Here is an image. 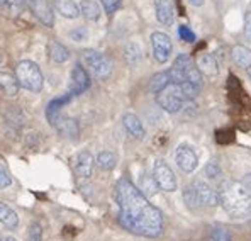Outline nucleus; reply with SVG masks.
<instances>
[{"label":"nucleus","instance_id":"nucleus-1","mask_svg":"<svg viewBox=\"0 0 251 241\" xmlns=\"http://www.w3.org/2000/svg\"><path fill=\"white\" fill-rule=\"evenodd\" d=\"M116 201L119 206V222L127 231L145 238H156L163 231V216L158 207L127 179L116 185Z\"/></svg>","mask_w":251,"mask_h":241},{"label":"nucleus","instance_id":"nucleus-2","mask_svg":"<svg viewBox=\"0 0 251 241\" xmlns=\"http://www.w3.org/2000/svg\"><path fill=\"white\" fill-rule=\"evenodd\" d=\"M223 209L232 217H246L251 214V192L243 182H224L217 190Z\"/></svg>","mask_w":251,"mask_h":241},{"label":"nucleus","instance_id":"nucleus-3","mask_svg":"<svg viewBox=\"0 0 251 241\" xmlns=\"http://www.w3.org/2000/svg\"><path fill=\"white\" fill-rule=\"evenodd\" d=\"M16 79L19 85L25 90L41 92L44 87V77L41 68L31 60H22L16 66Z\"/></svg>","mask_w":251,"mask_h":241},{"label":"nucleus","instance_id":"nucleus-4","mask_svg":"<svg viewBox=\"0 0 251 241\" xmlns=\"http://www.w3.org/2000/svg\"><path fill=\"white\" fill-rule=\"evenodd\" d=\"M85 65L90 68V72L99 80H107L112 73V61L105 56L104 53L95 50H85L82 54Z\"/></svg>","mask_w":251,"mask_h":241},{"label":"nucleus","instance_id":"nucleus-5","mask_svg":"<svg viewBox=\"0 0 251 241\" xmlns=\"http://www.w3.org/2000/svg\"><path fill=\"white\" fill-rule=\"evenodd\" d=\"M156 102L163 110H167L170 114H176L183 107L185 99H183V94L180 90V85L170 83L160 94H156Z\"/></svg>","mask_w":251,"mask_h":241},{"label":"nucleus","instance_id":"nucleus-6","mask_svg":"<svg viewBox=\"0 0 251 241\" xmlns=\"http://www.w3.org/2000/svg\"><path fill=\"white\" fill-rule=\"evenodd\" d=\"M153 177L156 180L160 190L165 192H175L178 188V182L173 173V170L170 168V165L165 160H156L153 166Z\"/></svg>","mask_w":251,"mask_h":241},{"label":"nucleus","instance_id":"nucleus-7","mask_svg":"<svg viewBox=\"0 0 251 241\" xmlns=\"http://www.w3.org/2000/svg\"><path fill=\"white\" fill-rule=\"evenodd\" d=\"M151 46H153V56L158 63H167L173 51V44L168 34L161 31H154L151 34Z\"/></svg>","mask_w":251,"mask_h":241},{"label":"nucleus","instance_id":"nucleus-8","mask_svg":"<svg viewBox=\"0 0 251 241\" xmlns=\"http://www.w3.org/2000/svg\"><path fill=\"white\" fill-rule=\"evenodd\" d=\"M25 9H29L34 17L46 27H53L54 24V12L53 7L46 2V0H24Z\"/></svg>","mask_w":251,"mask_h":241},{"label":"nucleus","instance_id":"nucleus-9","mask_svg":"<svg viewBox=\"0 0 251 241\" xmlns=\"http://www.w3.org/2000/svg\"><path fill=\"white\" fill-rule=\"evenodd\" d=\"M175 161L182 172L192 173L195 172V168L199 165V157L190 144H180L175 151Z\"/></svg>","mask_w":251,"mask_h":241},{"label":"nucleus","instance_id":"nucleus-10","mask_svg":"<svg viewBox=\"0 0 251 241\" xmlns=\"http://www.w3.org/2000/svg\"><path fill=\"white\" fill-rule=\"evenodd\" d=\"M50 124L60 133L61 136L65 138H70V139H78V134H80V126L73 117H66V116H54L53 119L50 121Z\"/></svg>","mask_w":251,"mask_h":241},{"label":"nucleus","instance_id":"nucleus-11","mask_svg":"<svg viewBox=\"0 0 251 241\" xmlns=\"http://www.w3.org/2000/svg\"><path fill=\"white\" fill-rule=\"evenodd\" d=\"M194 188H195V194H197V199H199V204L201 206H205V207H214L219 204V197H217V192L210 187L209 184L202 180H195L194 184Z\"/></svg>","mask_w":251,"mask_h":241},{"label":"nucleus","instance_id":"nucleus-12","mask_svg":"<svg viewBox=\"0 0 251 241\" xmlns=\"http://www.w3.org/2000/svg\"><path fill=\"white\" fill-rule=\"evenodd\" d=\"M94 157H92L90 151L83 150L76 155L75 158V173L80 179H90L92 173H94Z\"/></svg>","mask_w":251,"mask_h":241},{"label":"nucleus","instance_id":"nucleus-13","mask_svg":"<svg viewBox=\"0 0 251 241\" xmlns=\"http://www.w3.org/2000/svg\"><path fill=\"white\" fill-rule=\"evenodd\" d=\"M90 87V79H88V73L85 72L82 65H75L72 70V94L80 95L83 94L87 88Z\"/></svg>","mask_w":251,"mask_h":241},{"label":"nucleus","instance_id":"nucleus-14","mask_svg":"<svg viewBox=\"0 0 251 241\" xmlns=\"http://www.w3.org/2000/svg\"><path fill=\"white\" fill-rule=\"evenodd\" d=\"M123 124H124V128H126V131H127L129 134L132 136V138H136V139H143V138H145V134H146L145 126H143L141 119H139L136 114L126 112L124 116H123Z\"/></svg>","mask_w":251,"mask_h":241},{"label":"nucleus","instance_id":"nucleus-15","mask_svg":"<svg viewBox=\"0 0 251 241\" xmlns=\"http://www.w3.org/2000/svg\"><path fill=\"white\" fill-rule=\"evenodd\" d=\"M154 12H156V19L163 26H172L175 21V9H173V3L170 0H156Z\"/></svg>","mask_w":251,"mask_h":241},{"label":"nucleus","instance_id":"nucleus-16","mask_svg":"<svg viewBox=\"0 0 251 241\" xmlns=\"http://www.w3.org/2000/svg\"><path fill=\"white\" fill-rule=\"evenodd\" d=\"M53 9L66 19H76L80 16V7L73 0H53Z\"/></svg>","mask_w":251,"mask_h":241},{"label":"nucleus","instance_id":"nucleus-17","mask_svg":"<svg viewBox=\"0 0 251 241\" xmlns=\"http://www.w3.org/2000/svg\"><path fill=\"white\" fill-rule=\"evenodd\" d=\"M197 68L205 77H216L219 73V65L210 53H204L197 58Z\"/></svg>","mask_w":251,"mask_h":241},{"label":"nucleus","instance_id":"nucleus-18","mask_svg":"<svg viewBox=\"0 0 251 241\" xmlns=\"http://www.w3.org/2000/svg\"><path fill=\"white\" fill-rule=\"evenodd\" d=\"M19 81H17L16 75L9 72H0V88L5 95L9 97H16L19 94Z\"/></svg>","mask_w":251,"mask_h":241},{"label":"nucleus","instance_id":"nucleus-19","mask_svg":"<svg viewBox=\"0 0 251 241\" xmlns=\"http://www.w3.org/2000/svg\"><path fill=\"white\" fill-rule=\"evenodd\" d=\"M231 58L238 66H243V68H250L251 66V50L246 46H243V44L232 46Z\"/></svg>","mask_w":251,"mask_h":241},{"label":"nucleus","instance_id":"nucleus-20","mask_svg":"<svg viewBox=\"0 0 251 241\" xmlns=\"http://www.w3.org/2000/svg\"><path fill=\"white\" fill-rule=\"evenodd\" d=\"M0 222L9 229H14L19 226V216H17V213L10 206H7L5 202H0Z\"/></svg>","mask_w":251,"mask_h":241},{"label":"nucleus","instance_id":"nucleus-21","mask_svg":"<svg viewBox=\"0 0 251 241\" xmlns=\"http://www.w3.org/2000/svg\"><path fill=\"white\" fill-rule=\"evenodd\" d=\"M78 7H80V14L87 21H99V17H100V7L94 0H82Z\"/></svg>","mask_w":251,"mask_h":241},{"label":"nucleus","instance_id":"nucleus-22","mask_svg":"<svg viewBox=\"0 0 251 241\" xmlns=\"http://www.w3.org/2000/svg\"><path fill=\"white\" fill-rule=\"evenodd\" d=\"M72 97H73V94L70 92V94H65V95H61V97H56L54 101H51L50 104H48V109H46L48 121H51L54 116H58V114H60V110H61V107L72 101Z\"/></svg>","mask_w":251,"mask_h":241},{"label":"nucleus","instance_id":"nucleus-23","mask_svg":"<svg viewBox=\"0 0 251 241\" xmlns=\"http://www.w3.org/2000/svg\"><path fill=\"white\" fill-rule=\"evenodd\" d=\"M170 83H172V81H170L168 72H160V73H156V75L151 77L150 92L151 94H160V92L163 90V88H167Z\"/></svg>","mask_w":251,"mask_h":241},{"label":"nucleus","instance_id":"nucleus-24","mask_svg":"<svg viewBox=\"0 0 251 241\" xmlns=\"http://www.w3.org/2000/svg\"><path fill=\"white\" fill-rule=\"evenodd\" d=\"M139 190L143 192V194L146 195V197H153L154 194L158 192V184L156 180H154L153 175H148V173H143L141 179H139Z\"/></svg>","mask_w":251,"mask_h":241},{"label":"nucleus","instance_id":"nucleus-25","mask_svg":"<svg viewBox=\"0 0 251 241\" xmlns=\"http://www.w3.org/2000/svg\"><path fill=\"white\" fill-rule=\"evenodd\" d=\"M50 53H51V60L56 63H65L70 60V51L66 46H63L58 41H53L50 44Z\"/></svg>","mask_w":251,"mask_h":241},{"label":"nucleus","instance_id":"nucleus-26","mask_svg":"<svg viewBox=\"0 0 251 241\" xmlns=\"http://www.w3.org/2000/svg\"><path fill=\"white\" fill-rule=\"evenodd\" d=\"M24 9V0H0V10L7 16H19Z\"/></svg>","mask_w":251,"mask_h":241},{"label":"nucleus","instance_id":"nucleus-27","mask_svg":"<svg viewBox=\"0 0 251 241\" xmlns=\"http://www.w3.org/2000/svg\"><path fill=\"white\" fill-rule=\"evenodd\" d=\"M124 56H126V60H127L129 65H138V63L143 60L141 46L136 44V43H127L124 46Z\"/></svg>","mask_w":251,"mask_h":241},{"label":"nucleus","instance_id":"nucleus-28","mask_svg":"<svg viewBox=\"0 0 251 241\" xmlns=\"http://www.w3.org/2000/svg\"><path fill=\"white\" fill-rule=\"evenodd\" d=\"M95 163L99 165V168L109 172V170H112L117 165V157L112 151H100L97 155V158H95Z\"/></svg>","mask_w":251,"mask_h":241},{"label":"nucleus","instance_id":"nucleus-29","mask_svg":"<svg viewBox=\"0 0 251 241\" xmlns=\"http://www.w3.org/2000/svg\"><path fill=\"white\" fill-rule=\"evenodd\" d=\"M180 90H182L183 94V99L187 101H194L195 97L199 95V92H201V87L195 83H190V81H183L182 85H180Z\"/></svg>","mask_w":251,"mask_h":241},{"label":"nucleus","instance_id":"nucleus-30","mask_svg":"<svg viewBox=\"0 0 251 241\" xmlns=\"http://www.w3.org/2000/svg\"><path fill=\"white\" fill-rule=\"evenodd\" d=\"M183 202H185L190 209L201 206V204H199V199H197V194H195L194 185H188V187H185V190H183Z\"/></svg>","mask_w":251,"mask_h":241},{"label":"nucleus","instance_id":"nucleus-31","mask_svg":"<svg viewBox=\"0 0 251 241\" xmlns=\"http://www.w3.org/2000/svg\"><path fill=\"white\" fill-rule=\"evenodd\" d=\"M204 172H205V175H207L209 179H212V180H217L221 175H223V170H221L219 163L214 161V160H212V161H209L207 165H205Z\"/></svg>","mask_w":251,"mask_h":241},{"label":"nucleus","instance_id":"nucleus-32","mask_svg":"<svg viewBox=\"0 0 251 241\" xmlns=\"http://www.w3.org/2000/svg\"><path fill=\"white\" fill-rule=\"evenodd\" d=\"M27 241H43V228L39 222H32L27 231Z\"/></svg>","mask_w":251,"mask_h":241},{"label":"nucleus","instance_id":"nucleus-33","mask_svg":"<svg viewBox=\"0 0 251 241\" xmlns=\"http://www.w3.org/2000/svg\"><path fill=\"white\" fill-rule=\"evenodd\" d=\"M12 185V177H10L9 170L5 168V165L0 163V188H7Z\"/></svg>","mask_w":251,"mask_h":241},{"label":"nucleus","instance_id":"nucleus-34","mask_svg":"<svg viewBox=\"0 0 251 241\" xmlns=\"http://www.w3.org/2000/svg\"><path fill=\"white\" fill-rule=\"evenodd\" d=\"M178 36H180V39L185 41V43H194V41H195L194 31H192V29L188 27V26H185V24H182L178 27Z\"/></svg>","mask_w":251,"mask_h":241},{"label":"nucleus","instance_id":"nucleus-35","mask_svg":"<svg viewBox=\"0 0 251 241\" xmlns=\"http://www.w3.org/2000/svg\"><path fill=\"white\" fill-rule=\"evenodd\" d=\"M70 38L75 41V43H82V41L88 38V32L85 27H76V29H73V31H70Z\"/></svg>","mask_w":251,"mask_h":241},{"label":"nucleus","instance_id":"nucleus-36","mask_svg":"<svg viewBox=\"0 0 251 241\" xmlns=\"http://www.w3.org/2000/svg\"><path fill=\"white\" fill-rule=\"evenodd\" d=\"M100 3L107 14H114L121 7V0H100Z\"/></svg>","mask_w":251,"mask_h":241},{"label":"nucleus","instance_id":"nucleus-37","mask_svg":"<svg viewBox=\"0 0 251 241\" xmlns=\"http://www.w3.org/2000/svg\"><path fill=\"white\" fill-rule=\"evenodd\" d=\"M212 241H231V236L226 229H214Z\"/></svg>","mask_w":251,"mask_h":241},{"label":"nucleus","instance_id":"nucleus-38","mask_svg":"<svg viewBox=\"0 0 251 241\" xmlns=\"http://www.w3.org/2000/svg\"><path fill=\"white\" fill-rule=\"evenodd\" d=\"M243 34L245 38L251 41V10L245 14V26H243Z\"/></svg>","mask_w":251,"mask_h":241},{"label":"nucleus","instance_id":"nucleus-39","mask_svg":"<svg viewBox=\"0 0 251 241\" xmlns=\"http://www.w3.org/2000/svg\"><path fill=\"white\" fill-rule=\"evenodd\" d=\"M188 2H190L194 7H202V5H204L205 0H188Z\"/></svg>","mask_w":251,"mask_h":241},{"label":"nucleus","instance_id":"nucleus-40","mask_svg":"<svg viewBox=\"0 0 251 241\" xmlns=\"http://www.w3.org/2000/svg\"><path fill=\"white\" fill-rule=\"evenodd\" d=\"M243 184H245L248 188H251V173H250V175H246V177H245V180H243Z\"/></svg>","mask_w":251,"mask_h":241},{"label":"nucleus","instance_id":"nucleus-41","mask_svg":"<svg viewBox=\"0 0 251 241\" xmlns=\"http://www.w3.org/2000/svg\"><path fill=\"white\" fill-rule=\"evenodd\" d=\"M0 241H17V240L14 238V236H2V238H0Z\"/></svg>","mask_w":251,"mask_h":241},{"label":"nucleus","instance_id":"nucleus-42","mask_svg":"<svg viewBox=\"0 0 251 241\" xmlns=\"http://www.w3.org/2000/svg\"><path fill=\"white\" fill-rule=\"evenodd\" d=\"M2 61H3V51L0 50V63H2Z\"/></svg>","mask_w":251,"mask_h":241},{"label":"nucleus","instance_id":"nucleus-43","mask_svg":"<svg viewBox=\"0 0 251 241\" xmlns=\"http://www.w3.org/2000/svg\"><path fill=\"white\" fill-rule=\"evenodd\" d=\"M250 75H251V70H250Z\"/></svg>","mask_w":251,"mask_h":241}]
</instances>
